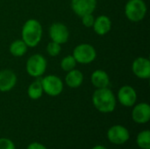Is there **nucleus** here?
<instances>
[{"instance_id":"obj_1","label":"nucleus","mask_w":150,"mask_h":149,"mask_svg":"<svg viewBox=\"0 0 150 149\" xmlns=\"http://www.w3.org/2000/svg\"><path fill=\"white\" fill-rule=\"evenodd\" d=\"M91 100L93 106L101 113L112 112L117 105V98L109 87L96 89Z\"/></svg>"},{"instance_id":"obj_2","label":"nucleus","mask_w":150,"mask_h":149,"mask_svg":"<svg viewBox=\"0 0 150 149\" xmlns=\"http://www.w3.org/2000/svg\"><path fill=\"white\" fill-rule=\"evenodd\" d=\"M43 29L40 22L35 18H29L22 26L21 40L28 47H35L40 44Z\"/></svg>"},{"instance_id":"obj_3","label":"nucleus","mask_w":150,"mask_h":149,"mask_svg":"<svg viewBox=\"0 0 150 149\" xmlns=\"http://www.w3.org/2000/svg\"><path fill=\"white\" fill-rule=\"evenodd\" d=\"M147 11L148 7L143 0H127L125 5V15L129 21L134 23L143 20Z\"/></svg>"},{"instance_id":"obj_4","label":"nucleus","mask_w":150,"mask_h":149,"mask_svg":"<svg viewBox=\"0 0 150 149\" xmlns=\"http://www.w3.org/2000/svg\"><path fill=\"white\" fill-rule=\"evenodd\" d=\"M47 67V59L40 54H34L31 55L25 63L26 73L33 78L41 77L45 74Z\"/></svg>"},{"instance_id":"obj_5","label":"nucleus","mask_w":150,"mask_h":149,"mask_svg":"<svg viewBox=\"0 0 150 149\" xmlns=\"http://www.w3.org/2000/svg\"><path fill=\"white\" fill-rule=\"evenodd\" d=\"M72 55L77 63L87 65L96 60L97 51L92 45L88 43H81L76 46L73 50Z\"/></svg>"},{"instance_id":"obj_6","label":"nucleus","mask_w":150,"mask_h":149,"mask_svg":"<svg viewBox=\"0 0 150 149\" xmlns=\"http://www.w3.org/2000/svg\"><path fill=\"white\" fill-rule=\"evenodd\" d=\"M43 91L49 97H57L63 91L64 84L62 80L55 75H47L40 77Z\"/></svg>"},{"instance_id":"obj_7","label":"nucleus","mask_w":150,"mask_h":149,"mask_svg":"<svg viewBox=\"0 0 150 149\" xmlns=\"http://www.w3.org/2000/svg\"><path fill=\"white\" fill-rule=\"evenodd\" d=\"M48 35L52 41L62 45L68 42L69 39V31L65 24L54 22L48 28Z\"/></svg>"},{"instance_id":"obj_8","label":"nucleus","mask_w":150,"mask_h":149,"mask_svg":"<svg viewBox=\"0 0 150 149\" xmlns=\"http://www.w3.org/2000/svg\"><path fill=\"white\" fill-rule=\"evenodd\" d=\"M130 139V133L127 127L115 125L107 131V140L114 145H124Z\"/></svg>"},{"instance_id":"obj_9","label":"nucleus","mask_w":150,"mask_h":149,"mask_svg":"<svg viewBox=\"0 0 150 149\" xmlns=\"http://www.w3.org/2000/svg\"><path fill=\"white\" fill-rule=\"evenodd\" d=\"M117 99L121 105L125 107H133L137 101L136 90L130 85H124L118 90Z\"/></svg>"},{"instance_id":"obj_10","label":"nucleus","mask_w":150,"mask_h":149,"mask_svg":"<svg viewBox=\"0 0 150 149\" xmlns=\"http://www.w3.org/2000/svg\"><path fill=\"white\" fill-rule=\"evenodd\" d=\"M70 6L74 13L81 18L95 11L97 0H71Z\"/></svg>"},{"instance_id":"obj_11","label":"nucleus","mask_w":150,"mask_h":149,"mask_svg":"<svg viewBox=\"0 0 150 149\" xmlns=\"http://www.w3.org/2000/svg\"><path fill=\"white\" fill-rule=\"evenodd\" d=\"M132 71L139 79H149L150 77V61L146 57H137L132 63Z\"/></svg>"},{"instance_id":"obj_12","label":"nucleus","mask_w":150,"mask_h":149,"mask_svg":"<svg viewBox=\"0 0 150 149\" xmlns=\"http://www.w3.org/2000/svg\"><path fill=\"white\" fill-rule=\"evenodd\" d=\"M132 119L136 124H146L150 120V106L148 103H139L133 106Z\"/></svg>"},{"instance_id":"obj_13","label":"nucleus","mask_w":150,"mask_h":149,"mask_svg":"<svg viewBox=\"0 0 150 149\" xmlns=\"http://www.w3.org/2000/svg\"><path fill=\"white\" fill-rule=\"evenodd\" d=\"M18 77L16 73L11 69L0 70V91L8 92L11 90L17 84Z\"/></svg>"},{"instance_id":"obj_14","label":"nucleus","mask_w":150,"mask_h":149,"mask_svg":"<svg viewBox=\"0 0 150 149\" xmlns=\"http://www.w3.org/2000/svg\"><path fill=\"white\" fill-rule=\"evenodd\" d=\"M92 28L96 34L99 36H104L111 31L112 20L106 15H100L95 18Z\"/></svg>"},{"instance_id":"obj_15","label":"nucleus","mask_w":150,"mask_h":149,"mask_svg":"<svg viewBox=\"0 0 150 149\" xmlns=\"http://www.w3.org/2000/svg\"><path fill=\"white\" fill-rule=\"evenodd\" d=\"M91 83L96 89H102L109 87L110 77L106 71L103 69H97L92 72L91 76Z\"/></svg>"},{"instance_id":"obj_16","label":"nucleus","mask_w":150,"mask_h":149,"mask_svg":"<svg viewBox=\"0 0 150 149\" xmlns=\"http://www.w3.org/2000/svg\"><path fill=\"white\" fill-rule=\"evenodd\" d=\"M83 74L80 70L74 68L70 71L66 72L65 83L68 87L71 89H77L83 84Z\"/></svg>"},{"instance_id":"obj_17","label":"nucleus","mask_w":150,"mask_h":149,"mask_svg":"<svg viewBox=\"0 0 150 149\" xmlns=\"http://www.w3.org/2000/svg\"><path fill=\"white\" fill-rule=\"evenodd\" d=\"M43 93H44V91H43L40 77L36 78V80H34L33 83H31V84L27 88V96L32 100L40 99L42 97Z\"/></svg>"},{"instance_id":"obj_18","label":"nucleus","mask_w":150,"mask_h":149,"mask_svg":"<svg viewBox=\"0 0 150 149\" xmlns=\"http://www.w3.org/2000/svg\"><path fill=\"white\" fill-rule=\"evenodd\" d=\"M27 49V45L21 39L13 40L9 47V52L14 57H22L26 54Z\"/></svg>"},{"instance_id":"obj_19","label":"nucleus","mask_w":150,"mask_h":149,"mask_svg":"<svg viewBox=\"0 0 150 149\" xmlns=\"http://www.w3.org/2000/svg\"><path fill=\"white\" fill-rule=\"evenodd\" d=\"M136 143L141 149H150L149 130L147 129L139 133L136 138Z\"/></svg>"},{"instance_id":"obj_20","label":"nucleus","mask_w":150,"mask_h":149,"mask_svg":"<svg viewBox=\"0 0 150 149\" xmlns=\"http://www.w3.org/2000/svg\"><path fill=\"white\" fill-rule=\"evenodd\" d=\"M76 61L75 60V58L73 57L72 54H69L65 57H63L61 61V63H60V66H61V68L65 71V72H68V71H70L74 68H76Z\"/></svg>"},{"instance_id":"obj_21","label":"nucleus","mask_w":150,"mask_h":149,"mask_svg":"<svg viewBox=\"0 0 150 149\" xmlns=\"http://www.w3.org/2000/svg\"><path fill=\"white\" fill-rule=\"evenodd\" d=\"M61 46L62 45L51 40L47 45V54L49 56H51V57H56L61 53V50H62Z\"/></svg>"},{"instance_id":"obj_22","label":"nucleus","mask_w":150,"mask_h":149,"mask_svg":"<svg viewBox=\"0 0 150 149\" xmlns=\"http://www.w3.org/2000/svg\"><path fill=\"white\" fill-rule=\"evenodd\" d=\"M0 149H16V146L10 139L0 138Z\"/></svg>"},{"instance_id":"obj_23","label":"nucleus","mask_w":150,"mask_h":149,"mask_svg":"<svg viewBox=\"0 0 150 149\" xmlns=\"http://www.w3.org/2000/svg\"><path fill=\"white\" fill-rule=\"evenodd\" d=\"M81 18H82V24L85 27H92V25L94 24V20H95L93 13L84 15V16L81 17Z\"/></svg>"},{"instance_id":"obj_24","label":"nucleus","mask_w":150,"mask_h":149,"mask_svg":"<svg viewBox=\"0 0 150 149\" xmlns=\"http://www.w3.org/2000/svg\"><path fill=\"white\" fill-rule=\"evenodd\" d=\"M26 149H47L43 144L40 143V142H32L30 143Z\"/></svg>"},{"instance_id":"obj_25","label":"nucleus","mask_w":150,"mask_h":149,"mask_svg":"<svg viewBox=\"0 0 150 149\" xmlns=\"http://www.w3.org/2000/svg\"><path fill=\"white\" fill-rule=\"evenodd\" d=\"M91 149H107L105 147H104V146H101V145H97V146H95V147H93Z\"/></svg>"}]
</instances>
